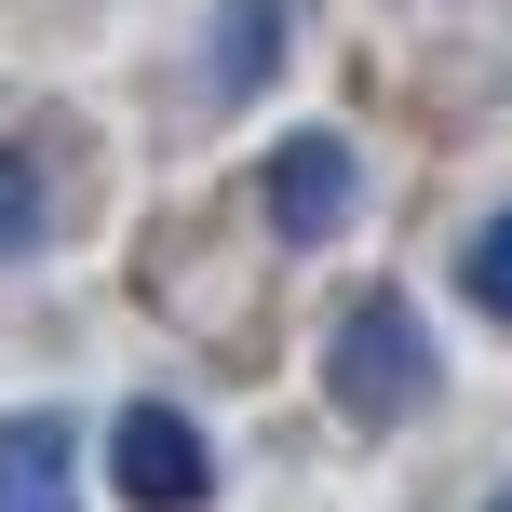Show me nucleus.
Returning a JSON list of instances; mask_svg holds the SVG:
<instances>
[{"mask_svg": "<svg viewBox=\"0 0 512 512\" xmlns=\"http://www.w3.org/2000/svg\"><path fill=\"white\" fill-rule=\"evenodd\" d=\"M0 512H81V418H0Z\"/></svg>", "mask_w": 512, "mask_h": 512, "instance_id": "obj_3", "label": "nucleus"}, {"mask_svg": "<svg viewBox=\"0 0 512 512\" xmlns=\"http://www.w3.org/2000/svg\"><path fill=\"white\" fill-rule=\"evenodd\" d=\"M324 405L364 418V432H405L418 405H432V324H418V297H351L324 337Z\"/></svg>", "mask_w": 512, "mask_h": 512, "instance_id": "obj_1", "label": "nucleus"}, {"mask_svg": "<svg viewBox=\"0 0 512 512\" xmlns=\"http://www.w3.org/2000/svg\"><path fill=\"white\" fill-rule=\"evenodd\" d=\"M41 243V162H0V256Z\"/></svg>", "mask_w": 512, "mask_h": 512, "instance_id": "obj_7", "label": "nucleus"}, {"mask_svg": "<svg viewBox=\"0 0 512 512\" xmlns=\"http://www.w3.org/2000/svg\"><path fill=\"white\" fill-rule=\"evenodd\" d=\"M108 486H122L135 512H203L216 499V445L189 432L176 405H122L108 418Z\"/></svg>", "mask_w": 512, "mask_h": 512, "instance_id": "obj_2", "label": "nucleus"}, {"mask_svg": "<svg viewBox=\"0 0 512 512\" xmlns=\"http://www.w3.org/2000/svg\"><path fill=\"white\" fill-rule=\"evenodd\" d=\"M270 68H283V0H230V27H216V108L270 95Z\"/></svg>", "mask_w": 512, "mask_h": 512, "instance_id": "obj_5", "label": "nucleus"}, {"mask_svg": "<svg viewBox=\"0 0 512 512\" xmlns=\"http://www.w3.org/2000/svg\"><path fill=\"white\" fill-rule=\"evenodd\" d=\"M459 283H472V310H499V324H512V216H486V230H472Z\"/></svg>", "mask_w": 512, "mask_h": 512, "instance_id": "obj_6", "label": "nucleus"}, {"mask_svg": "<svg viewBox=\"0 0 512 512\" xmlns=\"http://www.w3.org/2000/svg\"><path fill=\"white\" fill-rule=\"evenodd\" d=\"M337 216H351V149H337V135H283V149H270V230L283 243H324Z\"/></svg>", "mask_w": 512, "mask_h": 512, "instance_id": "obj_4", "label": "nucleus"}]
</instances>
